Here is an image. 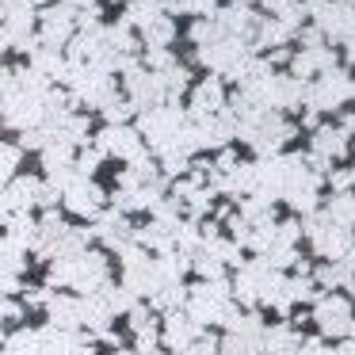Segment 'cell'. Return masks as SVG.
<instances>
[{"label":"cell","mask_w":355,"mask_h":355,"mask_svg":"<svg viewBox=\"0 0 355 355\" xmlns=\"http://www.w3.org/2000/svg\"><path fill=\"white\" fill-rule=\"evenodd\" d=\"M180 130H184V115H180L176 103H157V107L141 111V119H138L141 141H149L157 153H161L164 146H172Z\"/></svg>","instance_id":"obj_1"},{"label":"cell","mask_w":355,"mask_h":355,"mask_svg":"<svg viewBox=\"0 0 355 355\" xmlns=\"http://www.w3.org/2000/svg\"><path fill=\"white\" fill-rule=\"evenodd\" d=\"M313 317H317V324H321L324 336H347V332L355 329L352 302H347V294H336V291H321Z\"/></svg>","instance_id":"obj_2"},{"label":"cell","mask_w":355,"mask_h":355,"mask_svg":"<svg viewBox=\"0 0 355 355\" xmlns=\"http://www.w3.org/2000/svg\"><path fill=\"white\" fill-rule=\"evenodd\" d=\"M306 230H309V241H313L317 256H324V260H340V256L352 248V233H347L344 225H336L329 214H324V218L313 214L306 222Z\"/></svg>","instance_id":"obj_3"},{"label":"cell","mask_w":355,"mask_h":355,"mask_svg":"<svg viewBox=\"0 0 355 355\" xmlns=\"http://www.w3.org/2000/svg\"><path fill=\"white\" fill-rule=\"evenodd\" d=\"M248 58V50H245V42L241 39H230V35H218L214 42H207V46H199V62L207 65L210 73H225L230 77L233 69H237L241 62Z\"/></svg>","instance_id":"obj_4"},{"label":"cell","mask_w":355,"mask_h":355,"mask_svg":"<svg viewBox=\"0 0 355 355\" xmlns=\"http://www.w3.org/2000/svg\"><path fill=\"white\" fill-rule=\"evenodd\" d=\"M352 85H355V80H347L344 73L332 69V73H324L313 88H306V103L313 111H332V107H340V103L352 96Z\"/></svg>","instance_id":"obj_5"},{"label":"cell","mask_w":355,"mask_h":355,"mask_svg":"<svg viewBox=\"0 0 355 355\" xmlns=\"http://www.w3.org/2000/svg\"><path fill=\"white\" fill-rule=\"evenodd\" d=\"M62 195H65V207H69L73 214H80V218H96L103 210V202H107L103 187H96L88 176H73Z\"/></svg>","instance_id":"obj_6"},{"label":"cell","mask_w":355,"mask_h":355,"mask_svg":"<svg viewBox=\"0 0 355 355\" xmlns=\"http://www.w3.org/2000/svg\"><path fill=\"white\" fill-rule=\"evenodd\" d=\"M100 153L103 157H123V161H138L141 157V134L134 126H107L100 134Z\"/></svg>","instance_id":"obj_7"},{"label":"cell","mask_w":355,"mask_h":355,"mask_svg":"<svg viewBox=\"0 0 355 355\" xmlns=\"http://www.w3.org/2000/svg\"><path fill=\"white\" fill-rule=\"evenodd\" d=\"M218 111H225V85H222V77H202L191 88V115L214 119Z\"/></svg>","instance_id":"obj_8"},{"label":"cell","mask_w":355,"mask_h":355,"mask_svg":"<svg viewBox=\"0 0 355 355\" xmlns=\"http://www.w3.org/2000/svg\"><path fill=\"white\" fill-rule=\"evenodd\" d=\"M199 336V324L191 321V317L184 313V309H172L168 317H164V329H161V344L172 347V352H184L191 340Z\"/></svg>","instance_id":"obj_9"},{"label":"cell","mask_w":355,"mask_h":355,"mask_svg":"<svg viewBox=\"0 0 355 355\" xmlns=\"http://www.w3.org/2000/svg\"><path fill=\"white\" fill-rule=\"evenodd\" d=\"M73 31H77V12L73 8L54 4V8L42 12V35H46V42H65Z\"/></svg>","instance_id":"obj_10"},{"label":"cell","mask_w":355,"mask_h":355,"mask_svg":"<svg viewBox=\"0 0 355 355\" xmlns=\"http://www.w3.org/2000/svg\"><path fill=\"white\" fill-rule=\"evenodd\" d=\"M46 313H50V324H54V329L73 332L80 324V302L77 298H65V294H50V298H46Z\"/></svg>","instance_id":"obj_11"},{"label":"cell","mask_w":355,"mask_h":355,"mask_svg":"<svg viewBox=\"0 0 355 355\" xmlns=\"http://www.w3.org/2000/svg\"><path fill=\"white\" fill-rule=\"evenodd\" d=\"M302 344V336L291 329V324H275V329H263L260 336V352L263 355H294Z\"/></svg>","instance_id":"obj_12"},{"label":"cell","mask_w":355,"mask_h":355,"mask_svg":"<svg viewBox=\"0 0 355 355\" xmlns=\"http://www.w3.org/2000/svg\"><path fill=\"white\" fill-rule=\"evenodd\" d=\"M313 153L321 157V161H340V157H347V134L340 130V126H321V130L313 134Z\"/></svg>","instance_id":"obj_13"},{"label":"cell","mask_w":355,"mask_h":355,"mask_svg":"<svg viewBox=\"0 0 355 355\" xmlns=\"http://www.w3.org/2000/svg\"><path fill=\"white\" fill-rule=\"evenodd\" d=\"M39 191H42V184L35 176H16L8 184V191H4V202L16 210H27L31 202H39Z\"/></svg>","instance_id":"obj_14"},{"label":"cell","mask_w":355,"mask_h":355,"mask_svg":"<svg viewBox=\"0 0 355 355\" xmlns=\"http://www.w3.org/2000/svg\"><path fill=\"white\" fill-rule=\"evenodd\" d=\"M252 39H256V46H268V50H279L283 46L286 39H291V31H286L283 24H279V19H260L256 16V24H252Z\"/></svg>","instance_id":"obj_15"},{"label":"cell","mask_w":355,"mask_h":355,"mask_svg":"<svg viewBox=\"0 0 355 355\" xmlns=\"http://www.w3.org/2000/svg\"><path fill=\"white\" fill-rule=\"evenodd\" d=\"M157 16H164V0H134L126 8V24L130 27H149Z\"/></svg>","instance_id":"obj_16"},{"label":"cell","mask_w":355,"mask_h":355,"mask_svg":"<svg viewBox=\"0 0 355 355\" xmlns=\"http://www.w3.org/2000/svg\"><path fill=\"white\" fill-rule=\"evenodd\" d=\"M141 35H146L149 50H164L172 39H176V24H172L168 16H157L149 27H141Z\"/></svg>","instance_id":"obj_17"},{"label":"cell","mask_w":355,"mask_h":355,"mask_svg":"<svg viewBox=\"0 0 355 355\" xmlns=\"http://www.w3.org/2000/svg\"><path fill=\"white\" fill-rule=\"evenodd\" d=\"M4 355H42L39 332H35V329H19L16 336H8V344H4Z\"/></svg>","instance_id":"obj_18"},{"label":"cell","mask_w":355,"mask_h":355,"mask_svg":"<svg viewBox=\"0 0 355 355\" xmlns=\"http://www.w3.org/2000/svg\"><path fill=\"white\" fill-rule=\"evenodd\" d=\"M157 298H153V309H184V302H187V291H184V283H164V286H157Z\"/></svg>","instance_id":"obj_19"},{"label":"cell","mask_w":355,"mask_h":355,"mask_svg":"<svg viewBox=\"0 0 355 355\" xmlns=\"http://www.w3.org/2000/svg\"><path fill=\"white\" fill-rule=\"evenodd\" d=\"M329 218L336 225H344V230H352V225H355V195L340 191L336 199H332V207H329Z\"/></svg>","instance_id":"obj_20"},{"label":"cell","mask_w":355,"mask_h":355,"mask_svg":"<svg viewBox=\"0 0 355 355\" xmlns=\"http://www.w3.org/2000/svg\"><path fill=\"white\" fill-rule=\"evenodd\" d=\"M35 69H39L42 73V77H62V73H65V62H62V54H58V50H35Z\"/></svg>","instance_id":"obj_21"},{"label":"cell","mask_w":355,"mask_h":355,"mask_svg":"<svg viewBox=\"0 0 355 355\" xmlns=\"http://www.w3.org/2000/svg\"><path fill=\"white\" fill-rule=\"evenodd\" d=\"M100 107H103V119H107L111 126H123L126 119H130V111H134V107H130V100H123V96H107V100H103Z\"/></svg>","instance_id":"obj_22"},{"label":"cell","mask_w":355,"mask_h":355,"mask_svg":"<svg viewBox=\"0 0 355 355\" xmlns=\"http://www.w3.org/2000/svg\"><path fill=\"white\" fill-rule=\"evenodd\" d=\"M218 24H210V19H195L191 24V42H199V46H207V42H214L218 39Z\"/></svg>","instance_id":"obj_23"},{"label":"cell","mask_w":355,"mask_h":355,"mask_svg":"<svg viewBox=\"0 0 355 355\" xmlns=\"http://www.w3.org/2000/svg\"><path fill=\"white\" fill-rule=\"evenodd\" d=\"M19 168V149L16 146H0V184Z\"/></svg>","instance_id":"obj_24"},{"label":"cell","mask_w":355,"mask_h":355,"mask_svg":"<svg viewBox=\"0 0 355 355\" xmlns=\"http://www.w3.org/2000/svg\"><path fill=\"white\" fill-rule=\"evenodd\" d=\"M172 8L176 12H195V16H210V12L218 8V0H176Z\"/></svg>","instance_id":"obj_25"},{"label":"cell","mask_w":355,"mask_h":355,"mask_svg":"<svg viewBox=\"0 0 355 355\" xmlns=\"http://www.w3.org/2000/svg\"><path fill=\"white\" fill-rule=\"evenodd\" d=\"M218 352H222V347H218L210 336H202V332H199V336H195V340H191V344H187L180 355H218Z\"/></svg>","instance_id":"obj_26"},{"label":"cell","mask_w":355,"mask_h":355,"mask_svg":"<svg viewBox=\"0 0 355 355\" xmlns=\"http://www.w3.org/2000/svg\"><path fill=\"white\" fill-rule=\"evenodd\" d=\"M19 291V271H12V268H0V294L8 298V294H16Z\"/></svg>","instance_id":"obj_27"},{"label":"cell","mask_w":355,"mask_h":355,"mask_svg":"<svg viewBox=\"0 0 355 355\" xmlns=\"http://www.w3.org/2000/svg\"><path fill=\"white\" fill-rule=\"evenodd\" d=\"M317 283H321V286H336V283H344V271H340V263H329V268L317 271Z\"/></svg>","instance_id":"obj_28"},{"label":"cell","mask_w":355,"mask_h":355,"mask_svg":"<svg viewBox=\"0 0 355 355\" xmlns=\"http://www.w3.org/2000/svg\"><path fill=\"white\" fill-rule=\"evenodd\" d=\"M294 355H332V347L324 344V340H302Z\"/></svg>","instance_id":"obj_29"},{"label":"cell","mask_w":355,"mask_h":355,"mask_svg":"<svg viewBox=\"0 0 355 355\" xmlns=\"http://www.w3.org/2000/svg\"><path fill=\"white\" fill-rule=\"evenodd\" d=\"M332 187H336V191H347V187H355V172H352V168H340L336 176H332Z\"/></svg>","instance_id":"obj_30"},{"label":"cell","mask_w":355,"mask_h":355,"mask_svg":"<svg viewBox=\"0 0 355 355\" xmlns=\"http://www.w3.org/2000/svg\"><path fill=\"white\" fill-rule=\"evenodd\" d=\"M347 291H352V298H347V302L355 306V279H347Z\"/></svg>","instance_id":"obj_31"}]
</instances>
